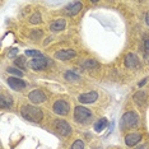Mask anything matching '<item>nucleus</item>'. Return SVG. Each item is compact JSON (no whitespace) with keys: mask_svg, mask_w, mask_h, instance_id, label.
Segmentation results:
<instances>
[{"mask_svg":"<svg viewBox=\"0 0 149 149\" xmlns=\"http://www.w3.org/2000/svg\"><path fill=\"white\" fill-rule=\"evenodd\" d=\"M26 55L27 56H31L35 57V59H38V57H43V55L37 50H26Z\"/></svg>","mask_w":149,"mask_h":149,"instance_id":"aec40b11","label":"nucleus"},{"mask_svg":"<svg viewBox=\"0 0 149 149\" xmlns=\"http://www.w3.org/2000/svg\"><path fill=\"white\" fill-rule=\"evenodd\" d=\"M29 101H31L32 103H35V104H38V103H42V102H45L46 101V96H45V93L42 92V91H40V89H35V91H32L31 93H29Z\"/></svg>","mask_w":149,"mask_h":149,"instance_id":"6e6552de","label":"nucleus"},{"mask_svg":"<svg viewBox=\"0 0 149 149\" xmlns=\"http://www.w3.org/2000/svg\"><path fill=\"white\" fill-rule=\"evenodd\" d=\"M14 64L18 68H21V69H24L26 68V59H24V56H19V57H17L15 59V61Z\"/></svg>","mask_w":149,"mask_h":149,"instance_id":"412c9836","label":"nucleus"},{"mask_svg":"<svg viewBox=\"0 0 149 149\" xmlns=\"http://www.w3.org/2000/svg\"><path fill=\"white\" fill-rule=\"evenodd\" d=\"M145 23H147V26H149V10L147 14H145Z\"/></svg>","mask_w":149,"mask_h":149,"instance_id":"cd10ccee","label":"nucleus"},{"mask_svg":"<svg viewBox=\"0 0 149 149\" xmlns=\"http://www.w3.org/2000/svg\"><path fill=\"white\" fill-rule=\"evenodd\" d=\"M65 26H66L65 19H57V21L51 23L50 29H51L52 32H60V31H63V29H65Z\"/></svg>","mask_w":149,"mask_h":149,"instance_id":"4468645a","label":"nucleus"},{"mask_svg":"<svg viewBox=\"0 0 149 149\" xmlns=\"http://www.w3.org/2000/svg\"><path fill=\"white\" fill-rule=\"evenodd\" d=\"M41 36H42V31H40V29H36V31H33V32L31 33L32 40H38Z\"/></svg>","mask_w":149,"mask_h":149,"instance_id":"393cba45","label":"nucleus"},{"mask_svg":"<svg viewBox=\"0 0 149 149\" xmlns=\"http://www.w3.org/2000/svg\"><path fill=\"white\" fill-rule=\"evenodd\" d=\"M22 116L28 121H33V123H40L43 117L42 110L37 108L36 106H29V104H26V106L22 107L21 111Z\"/></svg>","mask_w":149,"mask_h":149,"instance_id":"f257e3e1","label":"nucleus"},{"mask_svg":"<svg viewBox=\"0 0 149 149\" xmlns=\"http://www.w3.org/2000/svg\"><path fill=\"white\" fill-rule=\"evenodd\" d=\"M107 126V118H100V120L97 121L96 124H94V130L97 131V133H101V131L104 130V127Z\"/></svg>","mask_w":149,"mask_h":149,"instance_id":"f3484780","label":"nucleus"},{"mask_svg":"<svg viewBox=\"0 0 149 149\" xmlns=\"http://www.w3.org/2000/svg\"><path fill=\"white\" fill-rule=\"evenodd\" d=\"M82 8H83V5H82V3H79V1H75V3H72L70 5H68L66 8H65V13L68 15H70V17H73V15H75L78 14L80 10H82Z\"/></svg>","mask_w":149,"mask_h":149,"instance_id":"f8f14e48","label":"nucleus"},{"mask_svg":"<svg viewBox=\"0 0 149 149\" xmlns=\"http://www.w3.org/2000/svg\"><path fill=\"white\" fill-rule=\"evenodd\" d=\"M13 104V98L5 93H1L0 96V106L1 108H9Z\"/></svg>","mask_w":149,"mask_h":149,"instance_id":"2eb2a0df","label":"nucleus"},{"mask_svg":"<svg viewBox=\"0 0 149 149\" xmlns=\"http://www.w3.org/2000/svg\"><path fill=\"white\" fill-rule=\"evenodd\" d=\"M98 98V94L97 92H88V93H83L78 97L80 103H93L96 102Z\"/></svg>","mask_w":149,"mask_h":149,"instance_id":"9b49d317","label":"nucleus"},{"mask_svg":"<svg viewBox=\"0 0 149 149\" xmlns=\"http://www.w3.org/2000/svg\"><path fill=\"white\" fill-rule=\"evenodd\" d=\"M139 125V116L134 111H127L124 113L123 118H121V127L123 129H131L136 127Z\"/></svg>","mask_w":149,"mask_h":149,"instance_id":"f03ea898","label":"nucleus"},{"mask_svg":"<svg viewBox=\"0 0 149 149\" xmlns=\"http://www.w3.org/2000/svg\"><path fill=\"white\" fill-rule=\"evenodd\" d=\"M41 14L40 13H35L31 18H29V22L32 23V24H38V23H41Z\"/></svg>","mask_w":149,"mask_h":149,"instance_id":"4be33fe9","label":"nucleus"},{"mask_svg":"<svg viewBox=\"0 0 149 149\" xmlns=\"http://www.w3.org/2000/svg\"><path fill=\"white\" fill-rule=\"evenodd\" d=\"M17 52H18V50H17V49H12V51H10V52H9V54H8V55H9V56H10V57H12V56H14V55H15V54H17Z\"/></svg>","mask_w":149,"mask_h":149,"instance_id":"a878e982","label":"nucleus"},{"mask_svg":"<svg viewBox=\"0 0 149 149\" xmlns=\"http://www.w3.org/2000/svg\"><path fill=\"white\" fill-rule=\"evenodd\" d=\"M52 110H54V112H55L56 115L65 116V115H68V112H69V110H70V104L68 103L66 101H64V100H57L56 102L54 103Z\"/></svg>","mask_w":149,"mask_h":149,"instance_id":"20e7f679","label":"nucleus"},{"mask_svg":"<svg viewBox=\"0 0 149 149\" xmlns=\"http://www.w3.org/2000/svg\"><path fill=\"white\" fill-rule=\"evenodd\" d=\"M134 101L139 104V106L144 104V103H145V101H147V93H145L144 91H139L138 93H135V96H134Z\"/></svg>","mask_w":149,"mask_h":149,"instance_id":"dca6fc26","label":"nucleus"},{"mask_svg":"<svg viewBox=\"0 0 149 149\" xmlns=\"http://www.w3.org/2000/svg\"><path fill=\"white\" fill-rule=\"evenodd\" d=\"M83 66L87 68V69H94V68H98V66H100V64H98L96 60L89 59V60H86V61H84Z\"/></svg>","mask_w":149,"mask_h":149,"instance_id":"6ab92c4d","label":"nucleus"},{"mask_svg":"<svg viewBox=\"0 0 149 149\" xmlns=\"http://www.w3.org/2000/svg\"><path fill=\"white\" fill-rule=\"evenodd\" d=\"M144 46H145V50H148V51H149V40H145Z\"/></svg>","mask_w":149,"mask_h":149,"instance_id":"c85d7f7f","label":"nucleus"},{"mask_svg":"<svg viewBox=\"0 0 149 149\" xmlns=\"http://www.w3.org/2000/svg\"><path fill=\"white\" fill-rule=\"evenodd\" d=\"M8 73L14 74V75H17L18 78H22V77H23V73L21 72V70L15 69V68H8Z\"/></svg>","mask_w":149,"mask_h":149,"instance_id":"b1692460","label":"nucleus"},{"mask_svg":"<svg viewBox=\"0 0 149 149\" xmlns=\"http://www.w3.org/2000/svg\"><path fill=\"white\" fill-rule=\"evenodd\" d=\"M47 65H49V60H47L46 57H38V59H33L29 61V68L36 70V72L46 69Z\"/></svg>","mask_w":149,"mask_h":149,"instance_id":"423d86ee","label":"nucleus"},{"mask_svg":"<svg viewBox=\"0 0 149 149\" xmlns=\"http://www.w3.org/2000/svg\"><path fill=\"white\" fill-rule=\"evenodd\" d=\"M55 130L63 136H68L72 134V126L65 120H56L55 121Z\"/></svg>","mask_w":149,"mask_h":149,"instance_id":"39448f33","label":"nucleus"},{"mask_svg":"<svg viewBox=\"0 0 149 149\" xmlns=\"http://www.w3.org/2000/svg\"><path fill=\"white\" fill-rule=\"evenodd\" d=\"M147 80H148V79H147V78H145V79H143V80H141V82H140V83H139V87L144 86V84H145V83H147Z\"/></svg>","mask_w":149,"mask_h":149,"instance_id":"c756f323","label":"nucleus"},{"mask_svg":"<svg viewBox=\"0 0 149 149\" xmlns=\"http://www.w3.org/2000/svg\"><path fill=\"white\" fill-rule=\"evenodd\" d=\"M72 149H84V141L80 140V139H78V140H75L73 143Z\"/></svg>","mask_w":149,"mask_h":149,"instance_id":"5701e85b","label":"nucleus"},{"mask_svg":"<svg viewBox=\"0 0 149 149\" xmlns=\"http://www.w3.org/2000/svg\"><path fill=\"white\" fill-rule=\"evenodd\" d=\"M8 84L14 91H22L26 88L24 80H22L21 78H8Z\"/></svg>","mask_w":149,"mask_h":149,"instance_id":"9d476101","label":"nucleus"},{"mask_svg":"<svg viewBox=\"0 0 149 149\" xmlns=\"http://www.w3.org/2000/svg\"><path fill=\"white\" fill-rule=\"evenodd\" d=\"M139 141H141L140 134L131 133V134H127L126 136H125V143H126L127 147H134V145H136Z\"/></svg>","mask_w":149,"mask_h":149,"instance_id":"ddd939ff","label":"nucleus"},{"mask_svg":"<svg viewBox=\"0 0 149 149\" xmlns=\"http://www.w3.org/2000/svg\"><path fill=\"white\" fill-rule=\"evenodd\" d=\"M125 66L129 69H139L140 68V60L138 59V56L135 54H127L125 56Z\"/></svg>","mask_w":149,"mask_h":149,"instance_id":"0eeeda50","label":"nucleus"},{"mask_svg":"<svg viewBox=\"0 0 149 149\" xmlns=\"http://www.w3.org/2000/svg\"><path fill=\"white\" fill-rule=\"evenodd\" d=\"M77 54L74 50H70V49H66V50H60L55 54V57L59 60H63V61H66V60H70L75 56Z\"/></svg>","mask_w":149,"mask_h":149,"instance_id":"1a4fd4ad","label":"nucleus"},{"mask_svg":"<svg viewBox=\"0 0 149 149\" xmlns=\"http://www.w3.org/2000/svg\"><path fill=\"white\" fill-rule=\"evenodd\" d=\"M64 78H65L68 82H78V80L80 79L79 75L75 74L74 72H72V70H68V72L65 73V75H64Z\"/></svg>","mask_w":149,"mask_h":149,"instance_id":"a211bd4d","label":"nucleus"},{"mask_svg":"<svg viewBox=\"0 0 149 149\" xmlns=\"http://www.w3.org/2000/svg\"><path fill=\"white\" fill-rule=\"evenodd\" d=\"M91 118H92V112H91L88 108L83 107V106L75 107V110H74V120H75L77 123L86 124Z\"/></svg>","mask_w":149,"mask_h":149,"instance_id":"7ed1b4c3","label":"nucleus"},{"mask_svg":"<svg viewBox=\"0 0 149 149\" xmlns=\"http://www.w3.org/2000/svg\"><path fill=\"white\" fill-rule=\"evenodd\" d=\"M136 149H149V145L148 144H141L140 147H138Z\"/></svg>","mask_w":149,"mask_h":149,"instance_id":"bb28decb","label":"nucleus"}]
</instances>
